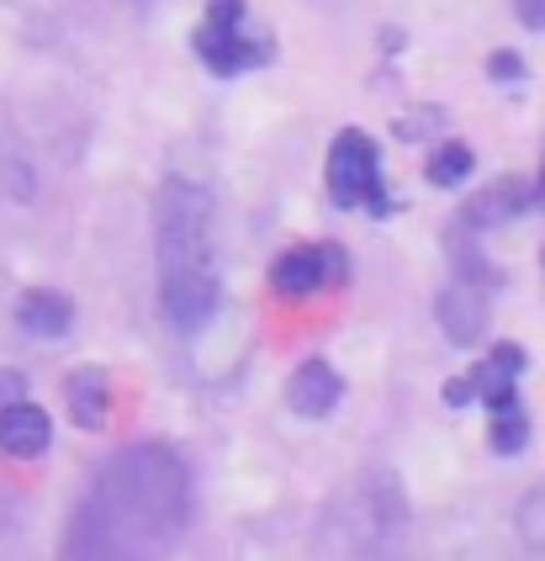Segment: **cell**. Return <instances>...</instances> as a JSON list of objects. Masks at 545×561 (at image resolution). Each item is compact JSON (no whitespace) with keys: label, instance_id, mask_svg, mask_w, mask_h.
I'll return each instance as SVG.
<instances>
[{"label":"cell","instance_id":"1","mask_svg":"<svg viewBox=\"0 0 545 561\" xmlns=\"http://www.w3.org/2000/svg\"><path fill=\"white\" fill-rule=\"evenodd\" d=\"M192 525V471L170 445H123L112 450L69 519L65 557L128 561L164 557Z\"/></svg>","mask_w":545,"mask_h":561},{"label":"cell","instance_id":"2","mask_svg":"<svg viewBox=\"0 0 545 561\" xmlns=\"http://www.w3.org/2000/svg\"><path fill=\"white\" fill-rule=\"evenodd\" d=\"M212 222H218V202L207 186L170 175L154 191L160 308L164 323L181 340H196L223 308V271H218V250H212Z\"/></svg>","mask_w":545,"mask_h":561},{"label":"cell","instance_id":"3","mask_svg":"<svg viewBox=\"0 0 545 561\" xmlns=\"http://www.w3.org/2000/svg\"><path fill=\"white\" fill-rule=\"evenodd\" d=\"M472 239L477 233L450 228V260H455V271L440 286V297H434V318H440L450 344H477L487 334V318H492V286H498V276L472 250Z\"/></svg>","mask_w":545,"mask_h":561},{"label":"cell","instance_id":"4","mask_svg":"<svg viewBox=\"0 0 545 561\" xmlns=\"http://www.w3.org/2000/svg\"><path fill=\"white\" fill-rule=\"evenodd\" d=\"M244 22H250V0H207V11L196 22L192 48H196V59H201V69H212L218 80L265 69V64L276 59L270 37H250Z\"/></svg>","mask_w":545,"mask_h":561},{"label":"cell","instance_id":"5","mask_svg":"<svg viewBox=\"0 0 545 561\" xmlns=\"http://www.w3.org/2000/svg\"><path fill=\"white\" fill-rule=\"evenodd\" d=\"M323 181H328V202H334L339 213L392 218V207H397V202L386 196V186H382V154H376L371 133H360V127H345V133L334 138Z\"/></svg>","mask_w":545,"mask_h":561},{"label":"cell","instance_id":"6","mask_svg":"<svg viewBox=\"0 0 545 561\" xmlns=\"http://www.w3.org/2000/svg\"><path fill=\"white\" fill-rule=\"evenodd\" d=\"M345 276H350V254L339 244H297L270 265V286L281 297H313L328 286H345Z\"/></svg>","mask_w":545,"mask_h":561},{"label":"cell","instance_id":"7","mask_svg":"<svg viewBox=\"0 0 545 561\" xmlns=\"http://www.w3.org/2000/svg\"><path fill=\"white\" fill-rule=\"evenodd\" d=\"M524 207H535V186H530V181H519V175H498L492 186H482L477 196L455 213V228H466V233H487V228L513 222Z\"/></svg>","mask_w":545,"mask_h":561},{"label":"cell","instance_id":"8","mask_svg":"<svg viewBox=\"0 0 545 561\" xmlns=\"http://www.w3.org/2000/svg\"><path fill=\"white\" fill-rule=\"evenodd\" d=\"M530 366V355L519 344H498L482 366H472V387H477V403H487V413H509L519 408V376Z\"/></svg>","mask_w":545,"mask_h":561},{"label":"cell","instance_id":"9","mask_svg":"<svg viewBox=\"0 0 545 561\" xmlns=\"http://www.w3.org/2000/svg\"><path fill=\"white\" fill-rule=\"evenodd\" d=\"M339 398H345V376L334 371L328 360H318V355L302 360L287 381V408L297 419H328L339 408Z\"/></svg>","mask_w":545,"mask_h":561},{"label":"cell","instance_id":"10","mask_svg":"<svg viewBox=\"0 0 545 561\" xmlns=\"http://www.w3.org/2000/svg\"><path fill=\"white\" fill-rule=\"evenodd\" d=\"M48 445H54V424H48L43 408H33L27 398L11 403V408H0V456H11V461H37Z\"/></svg>","mask_w":545,"mask_h":561},{"label":"cell","instance_id":"11","mask_svg":"<svg viewBox=\"0 0 545 561\" xmlns=\"http://www.w3.org/2000/svg\"><path fill=\"white\" fill-rule=\"evenodd\" d=\"M65 403L80 430H106L112 424V376L101 366H74L65 381Z\"/></svg>","mask_w":545,"mask_h":561},{"label":"cell","instance_id":"12","mask_svg":"<svg viewBox=\"0 0 545 561\" xmlns=\"http://www.w3.org/2000/svg\"><path fill=\"white\" fill-rule=\"evenodd\" d=\"M16 323L33 340H65L69 329H74V302H69L65 291H54V286H33L16 302Z\"/></svg>","mask_w":545,"mask_h":561},{"label":"cell","instance_id":"13","mask_svg":"<svg viewBox=\"0 0 545 561\" xmlns=\"http://www.w3.org/2000/svg\"><path fill=\"white\" fill-rule=\"evenodd\" d=\"M472 149L466 144H440L434 159H429V186H461L466 175H472Z\"/></svg>","mask_w":545,"mask_h":561},{"label":"cell","instance_id":"14","mask_svg":"<svg viewBox=\"0 0 545 561\" xmlns=\"http://www.w3.org/2000/svg\"><path fill=\"white\" fill-rule=\"evenodd\" d=\"M492 450L498 456H519L524 445H530V419H524V408H509V413H492Z\"/></svg>","mask_w":545,"mask_h":561},{"label":"cell","instance_id":"15","mask_svg":"<svg viewBox=\"0 0 545 561\" xmlns=\"http://www.w3.org/2000/svg\"><path fill=\"white\" fill-rule=\"evenodd\" d=\"M519 540L530 551H545V488L524 493V503H519Z\"/></svg>","mask_w":545,"mask_h":561},{"label":"cell","instance_id":"16","mask_svg":"<svg viewBox=\"0 0 545 561\" xmlns=\"http://www.w3.org/2000/svg\"><path fill=\"white\" fill-rule=\"evenodd\" d=\"M27 398V376L16 371V366H0V408L22 403Z\"/></svg>","mask_w":545,"mask_h":561},{"label":"cell","instance_id":"17","mask_svg":"<svg viewBox=\"0 0 545 561\" xmlns=\"http://www.w3.org/2000/svg\"><path fill=\"white\" fill-rule=\"evenodd\" d=\"M487 75H492V80H524V59L503 48V54H492V64H487Z\"/></svg>","mask_w":545,"mask_h":561},{"label":"cell","instance_id":"18","mask_svg":"<svg viewBox=\"0 0 545 561\" xmlns=\"http://www.w3.org/2000/svg\"><path fill=\"white\" fill-rule=\"evenodd\" d=\"M519 5V22L530 32H545V0H513Z\"/></svg>","mask_w":545,"mask_h":561},{"label":"cell","instance_id":"19","mask_svg":"<svg viewBox=\"0 0 545 561\" xmlns=\"http://www.w3.org/2000/svg\"><path fill=\"white\" fill-rule=\"evenodd\" d=\"M535 202L545 207V164H541V181H535Z\"/></svg>","mask_w":545,"mask_h":561},{"label":"cell","instance_id":"20","mask_svg":"<svg viewBox=\"0 0 545 561\" xmlns=\"http://www.w3.org/2000/svg\"><path fill=\"white\" fill-rule=\"evenodd\" d=\"M123 5H132V11H149V5H154V0H123Z\"/></svg>","mask_w":545,"mask_h":561}]
</instances>
